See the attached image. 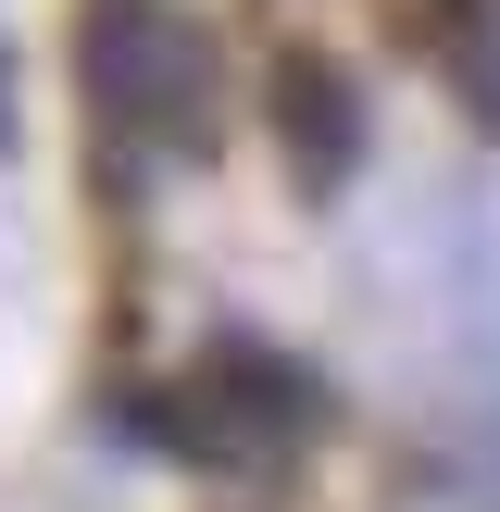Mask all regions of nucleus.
Returning a JSON list of instances; mask_svg holds the SVG:
<instances>
[{
  "label": "nucleus",
  "instance_id": "20e7f679",
  "mask_svg": "<svg viewBox=\"0 0 500 512\" xmlns=\"http://www.w3.org/2000/svg\"><path fill=\"white\" fill-rule=\"evenodd\" d=\"M438 13V63L475 88V113L500 125V0H425Z\"/></svg>",
  "mask_w": 500,
  "mask_h": 512
},
{
  "label": "nucleus",
  "instance_id": "f257e3e1",
  "mask_svg": "<svg viewBox=\"0 0 500 512\" xmlns=\"http://www.w3.org/2000/svg\"><path fill=\"white\" fill-rule=\"evenodd\" d=\"M125 425H138L150 450H175V463H200V475H275L288 450L325 438V388L288 350H263V338H213V350H188L163 388H138Z\"/></svg>",
  "mask_w": 500,
  "mask_h": 512
},
{
  "label": "nucleus",
  "instance_id": "7ed1b4c3",
  "mask_svg": "<svg viewBox=\"0 0 500 512\" xmlns=\"http://www.w3.org/2000/svg\"><path fill=\"white\" fill-rule=\"evenodd\" d=\"M263 138H275V163H288L300 200H338L350 188V163H363V88H350L338 50L288 38L263 63Z\"/></svg>",
  "mask_w": 500,
  "mask_h": 512
},
{
  "label": "nucleus",
  "instance_id": "39448f33",
  "mask_svg": "<svg viewBox=\"0 0 500 512\" xmlns=\"http://www.w3.org/2000/svg\"><path fill=\"white\" fill-rule=\"evenodd\" d=\"M0 150H13V50H0Z\"/></svg>",
  "mask_w": 500,
  "mask_h": 512
},
{
  "label": "nucleus",
  "instance_id": "f03ea898",
  "mask_svg": "<svg viewBox=\"0 0 500 512\" xmlns=\"http://www.w3.org/2000/svg\"><path fill=\"white\" fill-rule=\"evenodd\" d=\"M75 75H88L100 138L138 150V163H200V150L225 138V63L163 0H100L88 38H75Z\"/></svg>",
  "mask_w": 500,
  "mask_h": 512
}]
</instances>
